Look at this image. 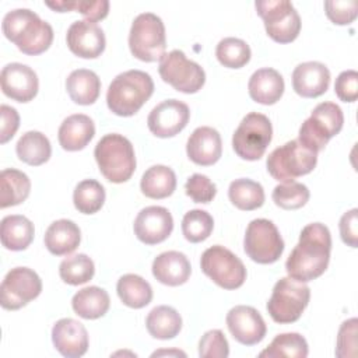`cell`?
Wrapping results in <instances>:
<instances>
[{"instance_id": "obj_1", "label": "cell", "mask_w": 358, "mask_h": 358, "mask_svg": "<svg viewBox=\"0 0 358 358\" xmlns=\"http://www.w3.org/2000/svg\"><path fill=\"white\" fill-rule=\"evenodd\" d=\"M331 235L322 222H312L303 227L299 241L285 262L288 277L309 282L320 277L330 262Z\"/></svg>"}, {"instance_id": "obj_2", "label": "cell", "mask_w": 358, "mask_h": 358, "mask_svg": "<svg viewBox=\"0 0 358 358\" xmlns=\"http://www.w3.org/2000/svg\"><path fill=\"white\" fill-rule=\"evenodd\" d=\"M4 36L13 42L20 52L36 56L48 50L53 42V28L49 22L29 8L8 11L1 22Z\"/></svg>"}, {"instance_id": "obj_3", "label": "cell", "mask_w": 358, "mask_h": 358, "mask_svg": "<svg viewBox=\"0 0 358 358\" xmlns=\"http://www.w3.org/2000/svg\"><path fill=\"white\" fill-rule=\"evenodd\" d=\"M154 92L151 76L141 70H127L117 74L109 84L106 103L112 113L123 117L133 116Z\"/></svg>"}, {"instance_id": "obj_4", "label": "cell", "mask_w": 358, "mask_h": 358, "mask_svg": "<svg viewBox=\"0 0 358 358\" xmlns=\"http://www.w3.org/2000/svg\"><path fill=\"white\" fill-rule=\"evenodd\" d=\"M94 157L101 173L112 183L127 182L136 171L133 144L122 134L103 136L95 145Z\"/></svg>"}, {"instance_id": "obj_5", "label": "cell", "mask_w": 358, "mask_h": 358, "mask_svg": "<svg viewBox=\"0 0 358 358\" xmlns=\"http://www.w3.org/2000/svg\"><path fill=\"white\" fill-rule=\"evenodd\" d=\"M344 123L341 108L334 102H320L301 124L298 141L313 152L322 151L330 138L337 136Z\"/></svg>"}, {"instance_id": "obj_6", "label": "cell", "mask_w": 358, "mask_h": 358, "mask_svg": "<svg viewBox=\"0 0 358 358\" xmlns=\"http://www.w3.org/2000/svg\"><path fill=\"white\" fill-rule=\"evenodd\" d=\"M129 48L131 55L141 62L161 60L166 49L165 25L154 13L138 14L129 32Z\"/></svg>"}, {"instance_id": "obj_7", "label": "cell", "mask_w": 358, "mask_h": 358, "mask_svg": "<svg viewBox=\"0 0 358 358\" xmlns=\"http://www.w3.org/2000/svg\"><path fill=\"white\" fill-rule=\"evenodd\" d=\"M310 299V288L291 277L280 278L267 302V312L275 323L287 324L296 322Z\"/></svg>"}, {"instance_id": "obj_8", "label": "cell", "mask_w": 358, "mask_h": 358, "mask_svg": "<svg viewBox=\"0 0 358 358\" xmlns=\"http://www.w3.org/2000/svg\"><path fill=\"white\" fill-rule=\"evenodd\" d=\"M317 164V154L305 148L298 140L287 141L273 150L266 161L268 173L278 182H291L310 173Z\"/></svg>"}, {"instance_id": "obj_9", "label": "cell", "mask_w": 358, "mask_h": 358, "mask_svg": "<svg viewBox=\"0 0 358 358\" xmlns=\"http://www.w3.org/2000/svg\"><path fill=\"white\" fill-rule=\"evenodd\" d=\"M273 138L270 119L257 112L248 113L232 136V147L238 157L246 161H257L266 152Z\"/></svg>"}, {"instance_id": "obj_10", "label": "cell", "mask_w": 358, "mask_h": 358, "mask_svg": "<svg viewBox=\"0 0 358 358\" xmlns=\"http://www.w3.org/2000/svg\"><path fill=\"white\" fill-rule=\"evenodd\" d=\"M256 11L264 22L267 35L278 43L295 41L301 31V17L288 0H259Z\"/></svg>"}, {"instance_id": "obj_11", "label": "cell", "mask_w": 358, "mask_h": 358, "mask_svg": "<svg viewBox=\"0 0 358 358\" xmlns=\"http://www.w3.org/2000/svg\"><path fill=\"white\" fill-rule=\"evenodd\" d=\"M201 271L224 289H236L246 280V267L229 249L214 245L206 249L200 259Z\"/></svg>"}, {"instance_id": "obj_12", "label": "cell", "mask_w": 358, "mask_h": 358, "mask_svg": "<svg viewBox=\"0 0 358 358\" xmlns=\"http://www.w3.org/2000/svg\"><path fill=\"white\" fill-rule=\"evenodd\" d=\"M245 253L259 264L275 263L284 252V241L273 221L266 218L252 220L243 239Z\"/></svg>"}, {"instance_id": "obj_13", "label": "cell", "mask_w": 358, "mask_h": 358, "mask_svg": "<svg viewBox=\"0 0 358 358\" xmlns=\"http://www.w3.org/2000/svg\"><path fill=\"white\" fill-rule=\"evenodd\" d=\"M158 73L166 84L183 94H194L200 91L206 83L203 67L199 63L189 60L179 49H173L164 55L159 60Z\"/></svg>"}, {"instance_id": "obj_14", "label": "cell", "mask_w": 358, "mask_h": 358, "mask_svg": "<svg viewBox=\"0 0 358 358\" xmlns=\"http://www.w3.org/2000/svg\"><path fill=\"white\" fill-rule=\"evenodd\" d=\"M42 292L41 277L28 267L11 268L0 287V305L7 310H17L38 298Z\"/></svg>"}, {"instance_id": "obj_15", "label": "cell", "mask_w": 358, "mask_h": 358, "mask_svg": "<svg viewBox=\"0 0 358 358\" xmlns=\"http://www.w3.org/2000/svg\"><path fill=\"white\" fill-rule=\"evenodd\" d=\"M189 106L178 99H165L152 108L147 117L150 131L161 138L173 137L189 123Z\"/></svg>"}, {"instance_id": "obj_16", "label": "cell", "mask_w": 358, "mask_h": 358, "mask_svg": "<svg viewBox=\"0 0 358 358\" xmlns=\"http://www.w3.org/2000/svg\"><path fill=\"white\" fill-rule=\"evenodd\" d=\"M225 320L232 337L243 345H255L260 343L267 331L262 315L253 306H234L227 313Z\"/></svg>"}, {"instance_id": "obj_17", "label": "cell", "mask_w": 358, "mask_h": 358, "mask_svg": "<svg viewBox=\"0 0 358 358\" xmlns=\"http://www.w3.org/2000/svg\"><path fill=\"white\" fill-rule=\"evenodd\" d=\"M66 42L71 53L83 59H95L105 50L106 39L102 28L92 21H74L66 35Z\"/></svg>"}, {"instance_id": "obj_18", "label": "cell", "mask_w": 358, "mask_h": 358, "mask_svg": "<svg viewBox=\"0 0 358 358\" xmlns=\"http://www.w3.org/2000/svg\"><path fill=\"white\" fill-rule=\"evenodd\" d=\"M134 235L145 245L164 242L173 229V218L168 208L161 206H148L143 208L134 220Z\"/></svg>"}, {"instance_id": "obj_19", "label": "cell", "mask_w": 358, "mask_h": 358, "mask_svg": "<svg viewBox=\"0 0 358 358\" xmlns=\"http://www.w3.org/2000/svg\"><path fill=\"white\" fill-rule=\"evenodd\" d=\"M0 84L6 96L21 103L32 101L39 88L36 73L22 63L6 64L0 74Z\"/></svg>"}, {"instance_id": "obj_20", "label": "cell", "mask_w": 358, "mask_h": 358, "mask_svg": "<svg viewBox=\"0 0 358 358\" xmlns=\"http://www.w3.org/2000/svg\"><path fill=\"white\" fill-rule=\"evenodd\" d=\"M52 343L63 357L78 358L88 350V333L78 320L63 317L52 327Z\"/></svg>"}, {"instance_id": "obj_21", "label": "cell", "mask_w": 358, "mask_h": 358, "mask_svg": "<svg viewBox=\"0 0 358 358\" xmlns=\"http://www.w3.org/2000/svg\"><path fill=\"white\" fill-rule=\"evenodd\" d=\"M186 152L189 159L197 165H214L222 154V140L220 133L210 126L197 127L187 138Z\"/></svg>"}, {"instance_id": "obj_22", "label": "cell", "mask_w": 358, "mask_h": 358, "mask_svg": "<svg viewBox=\"0 0 358 358\" xmlns=\"http://www.w3.org/2000/svg\"><path fill=\"white\" fill-rule=\"evenodd\" d=\"M330 84V71L320 62H305L292 71V88L303 98L323 95Z\"/></svg>"}, {"instance_id": "obj_23", "label": "cell", "mask_w": 358, "mask_h": 358, "mask_svg": "<svg viewBox=\"0 0 358 358\" xmlns=\"http://www.w3.org/2000/svg\"><path fill=\"white\" fill-rule=\"evenodd\" d=\"M152 275L164 285L178 287L185 284L192 273L190 262L182 252L168 250L152 262Z\"/></svg>"}, {"instance_id": "obj_24", "label": "cell", "mask_w": 358, "mask_h": 358, "mask_svg": "<svg viewBox=\"0 0 358 358\" xmlns=\"http://www.w3.org/2000/svg\"><path fill=\"white\" fill-rule=\"evenodd\" d=\"M95 136V124L92 119L83 113L70 115L66 117L57 133L59 143L66 151H80L87 147V144Z\"/></svg>"}, {"instance_id": "obj_25", "label": "cell", "mask_w": 358, "mask_h": 358, "mask_svg": "<svg viewBox=\"0 0 358 358\" xmlns=\"http://www.w3.org/2000/svg\"><path fill=\"white\" fill-rule=\"evenodd\" d=\"M282 76L270 67L256 70L248 83L250 98L262 105H274L284 94Z\"/></svg>"}, {"instance_id": "obj_26", "label": "cell", "mask_w": 358, "mask_h": 358, "mask_svg": "<svg viewBox=\"0 0 358 358\" xmlns=\"http://www.w3.org/2000/svg\"><path fill=\"white\" fill-rule=\"evenodd\" d=\"M81 241V232L76 222L70 220H57L52 222L43 236L46 249L55 256L73 253Z\"/></svg>"}, {"instance_id": "obj_27", "label": "cell", "mask_w": 358, "mask_h": 358, "mask_svg": "<svg viewBox=\"0 0 358 358\" xmlns=\"http://www.w3.org/2000/svg\"><path fill=\"white\" fill-rule=\"evenodd\" d=\"M35 228L34 224L24 215H6L0 225L1 245L14 252L27 249L34 241Z\"/></svg>"}, {"instance_id": "obj_28", "label": "cell", "mask_w": 358, "mask_h": 358, "mask_svg": "<svg viewBox=\"0 0 358 358\" xmlns=\"http://www.w3.org/2000/svg\"><path fill=\"white\" fill-rule=\"evenodd\" d=\"M66 90L73 102L92 105L101 92V80L92 70L77 69L66 80Z\"/></svg>"}, {"instance_id": "obj_29", "label": "cell", "mask_w": 358, "mask_h": 358, "mask_svg": "<svg viewBox=\"0 0 358 358\" xmlns=\"http://www.w3.org/2000/svg\"><path fill=\"white\" fill-rule=\"evenodd\" d=\"M110 305L108 292L96 285L85 287L77 291L71 299L73 310L83 319H98L102 317Z\"/></svg>"}, {"instance_id": "obj_30", "label": "cell", "mask_w": 358, "mask_h": 358, "mask_svg": "<svg viewBox=\"0 0 358 358\" xmlns=\"http://www.w3.org/2000/svg\"><path fill=\"white\" fill-rule=\"evenodd\" d=\"M31 192V180L27 173L7 168L0 173V207L7 208L25 201Z\"/></svg>"}, {"instance_id": "obj_31", "label": "cell", "mask_w": 358, "mask_h": 358, "mask_svg": "<svg viewBox=\"0 0 358 358\" xmlns=\"http://www.w3.org/2000/svg\"><path fill=\"white\" fill-rule=\"evenodd\" d=\"M17 157L32 166H39L49 161L52 155V145L49 138L36 130L24 133L15 144Z\"/></svg>"}, {"instance_id": "obj_32", "label": "cell", "mask_w": 358, "mask_h": 358, "mask_svg": "<svg viewBox=\"0 0 358 358\" xmlns=\"http://www.w3.org/2000/svg\"><path fill=\"white\" fill-rule=\"evenodd\" d=\"M140 189L150 199L169 197L176 189V175L169 166L152 165L143 173Z\"/></svg>"}, {"instance_id": "obj_33", "label": "cell", "mask_w": 358, "mask_h": 358, "mask_svg": "<svg viewBox=\"0 0 358 358\" xmlns=\"http://www.w3.org/2000/svg\"><path fill=\"white\" fill-rule=\"evenodd\" d=\"M145 327L154 338L169 340L179 334L182 329V317L172 306H155L147 315Z\"/></svg>"}, {"instance_id": "obj_34", "label": "cell", "mask_w": 358, "mask_h": 358, "mask_svg": "<svg viewBox=\"0 0 358 358\" xmlns=\"http://www.w3.org/2000/svg\"><path fill=\"white\" fill-rule=\"evenodd\" d=\"M116 291L120 301L133 309H141L152 299V288L150 282L137 274L122 275L117 281Z\"/></svg>"}, {"instance_id": "obj_35", "label": "cell", "mask_w": 358, "mask_h": 358, "mask_svg": "<svg viewBox=\"0 0 358 358\" xmlns=\"http://www.w3.org/2000/svg\"><path fill=\"white\" fill-rule=\"evenodd\" d=\"M228 197L236 208L243 211H252L263 206L264 190L259 182L241 178L231 182L228 189Z\"/></svg>"}, {"instance_id": "obj_36", "label": "cell", "mask_w": 358, "mask_h": 358, "mask_svg": "<svg viewBox=\"0 0 358 358\" xmlns=\"http://www.w3.org/2000/svg\"><path fill=\"white\" fill-rule=\"evenodd\" d=\"M309 347L303 336L299 333L277 334L270 345L263 350L260 358H306Z\"/></svg>"}, {"instance_id": "obj_37", "label": "cell", "mask_w": 358, "mask_h": 358, "mask_svg": "<svg viewBox=\"0 0 358 358\" xmlns=\"http://www.w3.org/2000/svg\"><path fill=\"white\" fill-rule=\"evenodd\" d=\"M105 196V189L98 180L84 179L74 189V207L83 214H94L102 208Z\"/></svg>"}, {"instance_id": "obj_38", "label": "cell", "mask_w": 358, "mask_h": 358, "mask_svg": "<svg viewBox=\"0 0 358 358\" xmlns=\"http://www.w3.org/2000/svg\"><path fill=\"white\" fill-rule=\"evenodd\" d=\"M94 262L84 253L69 256L59 266L60 278L70 285H81L88 282L94 277Z\"/></svg>"}, {"instance_id": "obj_39", "label": "cell", "mask_w": 358, "mask_h": 358, "mask_svg": "<svg viewBox=\"0 0 358 358\" xmlns=\"http://www.w3.org/2000/svg\"><path fill=\"white\" fill-rule=\"evenodd\" d=\"M215 56L224 67L241 69L249 63L252 52L245 41L228 36L218 42L215 48Z\"/></svg>"}, {"instance_id": "obj_40", "label": "cell", "mask_w": 358, "mask_h": 358, "mask_svg": "<svg viewBox=\"0 0 358 358\" xmlns=\"http://www.w3.org/2000/svg\"><path fill=\"white\" fill-rule=\"evenodd\" d=\"M45 4L57 13L66 11H78L88 21L96 22L103 20L109 13L108 0H59V1H45Z\"/></svg>"}, {"instance_id": "obj_41", "label": "cell", "mask_w": 358, "mask_h": 358, "mask_svg": "<svg viewBox=\"0 0 358 358\" xmlns=\"http://www.w3.org/2000/svg\"><path fill=\"white\" fill-rule=\"evenodd\" d=\"M214 228V220L210 213L204 210H190L185 214L182 220V234L186 241L192 243H199L206 241Z\"/></svg>"}, {"instance_id": "obj_42", "label": "cell", "mask_w": 358, "mask_h": 358, "mask_svg": "<svg viewBox=\"0 0 358 358\" xmlns=\"http://www.w3.org/2000/svg\"><path fill=\"white\" fill-rule=\"evenodd\" d=\"M309 189L299 182H281L273 190V201L284 210H296L303 207L309 200Z\"/></svg>"}, {"instance_id": "obj_43", "label": "cell", "mask_w": 358, "mask_h": 358, "mask_svg": "<svg viewBox=\"0 0 358 358\" xmlns=\"http://www.w3.org/2000/svg\"><path fill=\"white\" fill-rule=\"evenodd\" d=\"M199 355L200 358H227L229 345L224 333L218 329L206 331L199 343Z\"/></svg>"}, {"instance_id": "obj_44", "label": "cell", "mask_w": 358, "mask_h": 358, "mask_svg": "<svg viewBox=\"0 0 358 358\" xmlns=\"http://www.w3.org/2000/svg\"><path fill=\"white\" fill-rule=\"evenodd\" d=\"M186 194L194 201V203H203L207 204L213 201V199L217 194V187L211 182V179L201 173H193L185 183Z\"/></svg>"}, {"instance_id": "obj_45", "label": "cell", "mask_w": 358, "mask_h": 358, "mask_svg": "<svg viewBox=\"0 0 358 358\" xmlns=\"http://www.w3.org/2000/svg\"><path fill=\"white\" fill-rule=\"evenodd\" d=\"M327 18L336 25L351 24L358 14L357 0H327L324 1Z\"/></svg>"}, {"instance_id": "obj_46", "label": "cell", "mask_w": 358, "mask_h": 358, "mask_svg": "<svg viewBox=\"0 0 358 358\" xmlns=\"http://www.w3.org/2000/svg\"><path fill=\"white\" fill-rule=\"evenodd\" d=\"M357 317H351L338 329L337 334V347H336V357L338 358H348L357 355Z\"/></svg>"}, {"instance_id": "obj_47", "label": "cell", "mask_w": 358, "mask_h": 358, "mask_svg": "<svg viewBox=\"0 0 358 358\" xmlns=\"http://www.w3.org/2000/svg\"><path fill=\"white\" fill-rule=\"evenodd\" d=\"M334 91L340 101L354 102L358 96V73L355 70H345L338 74L334 83Z\"/></svg>"}, {"instance_id": "obj_48", "label": "cell", "mask_w": 358, "mask_h": 358, "mask_svg": "<svg viewBox=\"0 0 358 358\" xmlns=\"http://www.w3.org/2000/svg\"><path fill=\"white\" fill-rule=\"evenodd\" d=\"M340 236L343 242L351 248L358 246V210L351 208L340 218Z\"/></svg>"}, {"instance_id": "obj_49", "label": "cell", "mask_w": 358, "mask_h": 358, "mask_svg": "<svg viewBox=\"0 0 358 358\" xmlns=\"http://www.w3.org/2000/svg\"><path fill=\"white\" fill-rule=\"evenodd\" d=\"M0 115H1L0 143L6 144L8 140H11L14 137L15 131L20 127V115L14 108H11L8 105L0 106Z\"/></svg>"}, {"instance_id": "obj_50", "label": "cell", "mask_w": 358, "mask_h": 358, "mask_svg": "<svg viewBox=\"0 0 358 358\" xmlns=\"http://www.w3.org/2000/svg\"><path fill=\"white\" fill-rule=\"evenodd\" d=\"M171 355V354H175V355H182V357H186V354L185 352H182V351H165V350H162V351H155L154 354H152V357H157V355Z\"/></svg>"}]
</instances>
